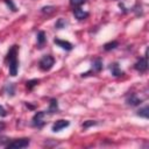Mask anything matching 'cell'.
I'll use <instances>...</instances> for the list:
<instances>
[{"mask_svg": "<svg viewBox=\"0 0 149 149\" xmlns=\"http://www.w3.org/2000/svg\"><path fill=\"white\" fill-rule=\"evenodd\" d=\"M17 50L19 47L16 44L12 45V48L8 50L7 57H6V62L8 63V69H9V74L12 77H15L17 74V70H19V61H17Z\"/></svg>", "mask_w": 149, "mask_h": 149, "instance_id": "6da1fadb", "label": "cell"}, {"mask_svg": "<svg viewBox=\"0 0 149 149\" xmlns=\"http://www.w3.org/2000/svg\"><path fill=\"white\" fill-rule=\"evenodd\" d=\"M109 70H111V73H112L113 77H120V76L123 74V71L120 69V66H119L118 63H113V64H111Z\"/></svg>", "mask_w": 149, "mask_h": 149, "instance_id": "8fae6325", "label": "cell"}, {"mask_svg": "<svg viewBox=\"0 0 149 149\" xmlns=\"http://www.w3.org/2000/svg\"><path fill=\"white\" fill-rule=\"evenodd\" d=\"M69 1H70V5L72 7H79L86 2V0H69Z\"/></svg>", "mask_w": 149, "mask_h": 149, "instance_id": "44dd1931", "label": "cell"}, {"mask_svg": "<svg viewBox=\"0 0 149 149\" xmlns=\"http://www.w3.org/2000/svg\"><path fill=\"white\" fill-rule=\"evenodd\" d=\"M69 126H70V121L61 119V120H57V121L52 125L51 130L56 133V132H59V130H62V129H64V128H66V127H69Z\"/></svg>", "mask_w": 149, "mask_h": 149, "instance_id": "52a82bcc", "label": "cell"}, {"mask_svg": "<svg viewBox=\"0 0 149 149\" xmlns=\"http://www.w3.org/2000/svg\"><path fill=\"white\" fill-rule=\"evenodd\" d=\"M73 15H74V17H76L77 20H85V19L88 16V13L85 12L84 9L79 8V7H74V9H73Z\"/></svg>", "mask_w": 149, "mask_h": 149, "instance_id": "30bf717a", "label": "cell"}, {"mask_svg": "<svg viewBox=\"0 0 149 149\" xmlns=\"http://www.w3.org/2000/svg\"><path fill=\"white\" fill-rule=\"evenodd\" d=\"M57 112H58V101H57V99L52 98V99H50V102H49L48 113L54 114V113H57Z\"/></svg>", "mask_w": 149, "mask_h": 149, "instance_id": "4fadbf2b", "label": "cell"}, {"mask_svg": "<svg viewBox=\"0 0 149 149\" xmlns=\"http://www.w3.org/2000/svg\"><path fill=\"white\" fill-rule=\"evenodd\" d=\"M3 1H5V3L9 7V9H10L12 12H16V10H17V8H16V6L14 5L13 0H3Z\"/></svg>", "mask_w": 149, "mask_h": 149, "instance_id": "7402d4cb", "label": "cell"}, {"mask_svg": "<svg viewBox=\"0 0 149 149\" xmlns=\"http://www.w3.org/2000/svg\"><path fill=\"white\" fill-rule=\"evenodd\" d=\"M36 38H37V47L38 48H42L45 42H47V36H45V33L43 30H40L36 35Z\"/></svg>", "mask_w": 149, "mask_h": 149, "instance_id": "7c38bea8", "label": "cell"}, {"mask_svg": "<svg viewBox=\"0 0 149 149\" xmlns=\"http://www.w3.org/2000/svg\"><path fill=\"white\" fill-rule=\"evenodd\" d=\"M97 123H98V122L94 121V120H86V121L83 122L81 127H83L84 129H87V128H90V127H92V126H95Z\"/></svg>", "mask_w": 149, "mask_h": 149, "instance_id": "ffe728a7", "label": "cell"}, {"mask_svg": "<svg viewBox=\"0 0 149 149\" xmlns=\"http://www.w3.org/2000/svg\"><path fill=\"white\" fill-rule=\"evenodd\" d=\"M26 106H27V107H29V108H30V109H34V108H35V107H34V106H33V105H29V104H28V102H27V104H26Z\"/></svg>", "mask_w": 149, "mask_h": 149, "instance_id": "484cf974", "label": "cell"}, {"mask_svg": "<svg viewBox=\"0 0 149 149\" xmlns=\"http://www.w3.org/2000/svg\"><path fill=\"white\" fill-rule=\"evenodd\" d=\"M102 70V61L100 59V58H95L93 62H92V66H91V70L90 71H87V72H83L81 73V77H87V76H90V73H98V72H100Z\"/></svg>", "mask_w": 149, "mask_h": 149, "instance_id": "5b68a950", "label": "cell"}, {"mask_svg": "<svg viewBox=\"0 0 149 149\" xmlns=\"http://www.w3.org/2000/svg\"><path fill=\"white\" fill-rule=\"evenodd\" d=\"M136 115L140 116V118H143V119H148L149 118V107L148 106H144V107L140 108L136 112Z\"/></svg>", "mask_w": 149, "mask_h": 149, "instance_id": "5bb4252c", "label": "cell"}, {"mask_svg": "<svg viewBox=\"0 0 149 149\" xmlns=\"http://www.w3.org/2000/svg\"><path fill=\"white\" fill-rule=\"evenodd\" d=\"M126 102H127V105H129V106H137V105H140V104L142 102V99L139 98L135 93H132L130 95L127 97Z\"/></svg>", "mask_w": 149, "mask_h": 149, "instance_id": "9c48e42d", "label": "cell"}, {"mask_svg": "<svg viewBox=\"0 0 149 149\" xmlns=\"http://www.w3.org/2000/svg\"><path fill=\"white\" fill-rule=\"evenodd\" d=\"M30 143V140L28 137H23V139H17V140H13L10 142H8L6 144V148L8 149H22V148H27Z\"/></svg>", "mask_w": 149, "mask_h": 149, "instance_id": "7a4b0ae2", "label": "cell"}, {"mask_svg": "<svg viewBox=\"0 0 149 149\" xmlns=\"http://www.w3.org/2000/svg\"><path fill=\"white\" fill-rule=\"evenodd\" d=\"M54 43L57 44L59 48L66 50V51H70V50H72V48H73V45H72L69 41H64V40H61V38H55V40H54Z\"/></svg>", "mask_w": 149, "mask_h": 149, "instance_id": "ba28073f", "label": "cell"}, {"mask_svg": "<svg viewBox=\"0 0 149 149\" xmlns=\"http://www.w3.org/2000/svg\"><path fill=\"white\" fill-rule=\"evenodd\" d=\"M119 7L122 9V12H123V13H127V10H126V8H125V6H123V3H122V2H120V3H119Z\"/></svg>", "mask_w": 149, "mask_h": 149, "instance_id": "cb8c5ba5", "label": "cell"}, {"mask_svg": "<svg viewBox=\"0 0 149 149\" xmlns=\"http://www.w3.org/2000/svg\"><path fill=\"white\" fill-rule=\"evenodd\" d=\"M119 47V42L118 41H112V42H108L106 44H104V50L105 51H111V50H114Z\"/></svg>", "mask_w": 149, "mask_h": 149, "instance_id": "9a60e30c", "label": "cell"}, {"mask_svg": "<svg viewBox=\"0 0 149 149\" xmlns=\"http://www.w3.org/2000/svg\"><path fill=\"white\" fill-rule=\"evenodd\" d=\"M40 83V80L38 79H30V80H28L27 83H26V86H27V88L28 90H33L37 84Z\"/></svg>", "mask_w": 149, "mask_h": 149, "instance_id": "d6986e66", "label": "cell"}, {"mask_svg": "<svg viewBox=\"0 0 149 149\" xmlns=\"http://www.w3.org/2000/svg\"><path fill=\"white\" fill-rule=\"evenodd\" d=\"M54 64H55V58L51 55H44L41 58V61L38 63V66L42 71H49V70H51Z\"/></svg>", "mask_w": 149, "mask_h": 149, "instance_id": "3957f363", "label": "cell"}, {"mask_svg": "<svg viewBox=\"0 0 149 149\" xmlns=\"http://www.w3.org/2000/svg\"><path fill=\"white\" fill-rule=\"evenodd\" d=\"M45 114H47V112H44V111H40V112L35 113L31 119L33 126L36 128H42L45 125Z\"/></svg>", "mask_w": 149, "mask_h": 149, "instance_id": "277c9868", "label": "cell"}, {"mask_svg": "<svg viewBox=\"0 0 149 149\" xmlns=\"http://www.w3.org/2000/svg\"><path fill=\"white\" fill-rule=\"evenodd\" d=\"M6 115H7L6 109H5V108H3V107L0 105V116H2V118H3V116H6Z\"/></svg>", "mask_w": 149, "mask_h": 149, "instance_id": "603a6c76", "label": "cell"}, {"mask_svg": "<svg viewBox=\"0 0 149 149\" xmlns=\"http://www.w3.org/2000/svg\"><path fill=\"white\" fill-rule=\"evenodd\" d=\"M5 91L9 97H14V94H15V85L13 83H8L5 86Z\"/></svg>", "mask_w": 149, "mask_h": 149, "instance_id": "2e32d148", "label": "cell"}, {"mask_svg": "<svg viewBox=\"0 0 149 149\" xmlns=\"http://www.w3.org/2000/svg\"><path fill=\"white\" fill-rule=\"evenodd\" d=\"M5 127H6V125H5V123L1 121V122H0V132H2V130L5 129Z\"/></svg>", "mask_w": 149, "mask_h": 149, "instance_id": "d4e9b609", "label": "cell"}, {"mask_svg": "<svg viewBox=\"0 0 149 149\" xmlns=\"http://www.w3.org/2000/svg\"><path fill=\"white\" fill-rule=\"evenodd\" d=\"M66 21L64 20V19H58L57 21H56V23H55V28H57V29H63V28H65L66 27Z\"/></svg>", "mask_w": 149, "mask_h": 149, "instance_id": "ac0fdd59", "label": "cell"}, {"mask_svg": "<svg viewBox=\"0 0 149 149\" xmlns=\"http://www.w3.org/2000/svg\"><path fill=\"white\" fill-rule=\"evenodd\" d=\"M134 69L139 72H146L147 69H148V61H147V52H146V56L137 59V62L134 64Z\"/></svg>", "mask_w": 149, "mask_h": 149, "instance_id": "8992f818", "label": "cell"}, {"mask_svg": "<svg viewBox=\"0 0 149 149\" xmlns=\"http://www.w3.org/2000/svg\"><path fill=\"white\" fill-rule=\"evenodd\" d=\"M56 10V7H54V6H44V7H42L41 8V12L43 13V14H52Z\"/></svg>", "mask_w": 149, "mask_h": 149, "instance_id": "e0dca14e", "label": "cell"}]
</instances>
